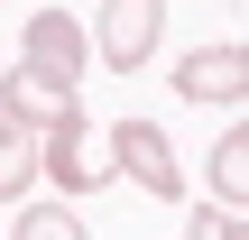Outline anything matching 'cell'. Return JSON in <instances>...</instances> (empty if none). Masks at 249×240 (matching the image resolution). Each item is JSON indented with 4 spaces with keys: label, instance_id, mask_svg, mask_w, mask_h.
<instances>
[{
    "label": "cell",
    "instance_id": "obj_9",
    "mask_svg": "<svg viewBox=\"0 0 249 240\" xmlns=\"http://www.w3.org/2000/svg\"><path fill=\"white\" fill-rule=\"evenodd\" d=\"M240 231V222H231V213H213V203H194V213H185V240H231Z\"/></svg>",
    "mask_w": 249,
    "mask_h": 240
},
{
    "label": "cell",
    "instance_id": "obj_10",
    "mask_svg": "<svg viewBox=\"0 0 249 240\" xmlns=\"http://www.w3.org/2000/svg\"><path fill=\"white\" fill-rule=\"evenodd\" d=\"M231 240H249V222H240V231H231Z\"/></svg>",
    "mask_w": 249,
    "mask_h": 240
},
{
    "label": "cell",
    "instance_id": "obj_7",
    "mask_svg": "<svg viewBox=\"0 0 249 240\" xmlns=\"http://www.w3.org/2000/svg\"><path fill=\"white\" fill-rule=\"evenodd\" d=\"M28 185H37V129H18L0 111V203H18Z\"/></svg>",
    "mask_w": 249,
    "mask_h": 240
},
{
    "label": "cell",
    "instance_id": "obj_4",
    "mask_svg": "<svg viewBox=\"0 0 249 240\" xmlns=\"http://www.w3.org/2000/svg\"><path fill=\"white\" fill-rule=\"evenodd\" d=\"M157 28H166V0H102V28H92V55L111 74H139L157 55Z\"/></svg>",
    "mask_w": 249,
    "mask_h": 240
},
{
    "label": "cell",
    "instance_id": "obj_5",
    "mask_svg": "<svg viewBox=\"0 0 249 240\" xmlns=\"http://www.w3.org/2000/svg\"><path fill=\"white\" fill-rule=\"evenodd\" d=\"M176 102H203V111L249 102V46H194V55H176Z\"/></svg>",
    "mask_w": 249,
    "mask_h": 240
},
{
    "label": "cell",
    "instance_id": "obj_1",
    "mask_svg": "<svg viewBox=\"0 0 249 240\" xmlns=\"http://www.w3.org/2000/svg\"><path fill=\"white\" fill-rule=\"evenodd\" d=\"M83 65H92V28H83L74 9H37V18H28V46H18V74L46 83L55 102H74Z\"/></svg>",
    "mask_w": 249,
    "mask_h": 240
},
{
    "label": "cell",
    "instance_id": "obj_2",
    "mask_svg": "<svg viewBox=\"0 0 249 240\" xmlns=\"http://www.w3.org/2000/svg\"><path fill=\"white\" fill-rule=\"evenodd\" d=\"M111 176H129V185L157 194V203L185 194V157H176V139H166L157 120H111Z\"/></svg>",
    "mask_w": 249,
    "mask_h": 240
},
{
    "label": "cell",
    "instance_id": "obj_8",
    "mask_svg": "<svg viewBox=\"0 0 249 240\" xmlns=\"http://www.w3.org/2000/svg\"><path fill=\"white\" fill-rule=\"evenodd\" d=\"M9 240H83V222H74L65 203H18V222H9Z\"/></svg>",
    "mask_w": 249,
    "mask_h": 240
},
{
    "label": "cell",
    "instance_id": "obj_6",
    "mask_svg": "<svg viewBox=\"0 0 249 240\" xmlns=\"http://www.w3.org/2000/svg\"><path fill=\"white\" fill-rule=\"evenodd\" d=\"M203 176H213V213L249 222V129H222V139H213Z\"/></svg>",
    "mask_w": 249,
    "mask_h": 240
},
{
    "label": "cell",
    "instance_id": "obj_3",
    "mask_svg": "<svg viewBox=\"0 0 249 240\" xmlns=\"http://www.w3.org/2000/svg\"><path fill=\"white\" fill-rule=\"evenodd\" d=\"M37 176H46L55 194H92V185L111 176V139H102V157H92V111H83V102L37 139Z\"/></svg>",
    "mask_w": 249,
    "mask_h": 240
}]
</instances>
